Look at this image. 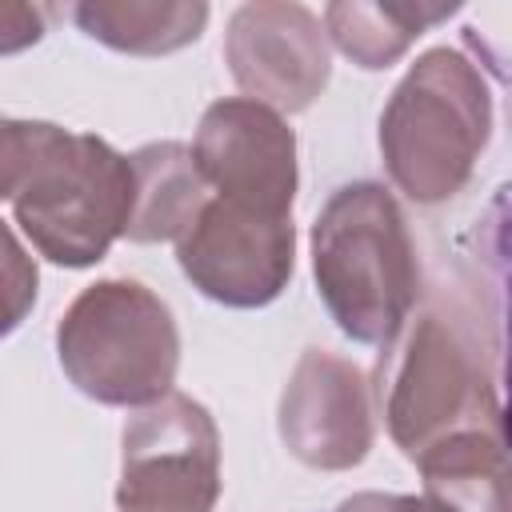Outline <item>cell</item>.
Returning a JSON list of instances; mask_svg holds the SVG:
<instances>
[{
    "label": "cell",
    "instance_id": "obj_7",
    "mask_svg": "<svg viewBox=\"0 0 512 512\" xmlns=\"http://www.w3.org/2000/svg\"><path fill=\"white\" fill-rule=\"evenodd\" d=\"M176 264L200 296L224 308H264L296 272V224L208 196L176 240Z\"/></svg>",
    "mask_w": 512,
    "mask_h": 512
},
{
    "label": "cell",
    "instance_id": "obj_8",
    "mask_svg": "<svg viewBox=\"0 0 512 512\" xmlns=\"http://www.w3.org/2000/svg\"><path fill=\"white\" fill-rule=\"evenodd\" d=\"M192 160L216 200L264 216H292L300 188L296 132L268 104L248 96L212 100L196 124Z\"/></svg>",
    "mask_w": 512,
    "mask_h": 512
},
{
    "label": "cell",
    "instance_id": "obj_6",
    "mask_svg": "<svg viewBox=\"0 0 512 512\" xmlns=\"http://www.w3.org/2000/svg\"><path fill=\"white\" fill-rule=\"evenodd\" d=\"M220 500V432L212 412L168 392L128 416L120 436V512H212Z\"/></svg>",
    "mask_w": 512,
    "mask_h": 512
},
{
    "label": "cell",
    "instance_id": "obj_1",
    "mask_svg": "<svg viewBox=\"0 0 512 512\" xmlns=\"http://www.w3.org/2000/svg\"><path fill=\"white\" fill-rule=\"evenodd\" d=\"M0 200L44 260L92 268L124 236L132 164L104 136L0 116Z\"/></svg>",
    "mask_w": 512,
    "mask_h": 512
},
{
    "label": "cell",
    "instance_id": "obj_11",
    "mask_svg": "<svg viewBox=\"0 0 512 512\" xmlns=\"http://www.w3.org/2000/svg\"><path fill=\"white\" fill-rule=\"evenodd\" d=\"M132 164V208L124 236L132 244L180 240L196 212L208 204V184L180 140H152L128 156Z\"/></svg>",
    "mask_w": 512,
    "mask_h": 512
},
{
    "label": "cell",
    "instance_id": "obj_17",
    "mask_svg": "<svg viewBox=\"0 0 512 512\" xmlns=\"http://www.w3.org/2000/svg\"><path fill=\"white\" fill-rule=\"evenodd\" d=\"M332 512H400V496H392V492H356V496L340 500Z\"/></svg>",
    "mask_w": 512,
    "mask_h": 512
},
{
    "label": "cell",
    "instance_id": "obj_4",
    "mask_svg": "<svg viewBox=\"0 0 512 512\" xmlns=\"http://www.w3.org/2000/svg\"><path fill=\"white\" fill-rule=\"evenodd\" d=\"M492 140V88L460 48H428L408 64L380 112V160L412 204H444L476 172Z\"/></svg>",
    "mask_w": 512,
    "mask_h": 512
},
{
    "label": "cell",
    "instance_id": "obj_12",
    "mask_svg": "<svg viewBox=\"0 0 512 512\" xmlns=\"http://www.w3.org/2000/svg\"><path fill=\"white\" fill-rule=\"evenodd\" d=\"M456 12L460 4L444 0H332L320 12V24L344 60L380 72L400 64L428 28Z\"/></svg>",
    "mask_w": 512,
    "mask_h": 512
},
{
    "label": "cell",
    "instance_id": "obj_3",
    "mask_svg": "<svg viewBox=\"0 0 512 512\" xmlns=\"http://www.w3.org/2000/svg\"><path fill=\"white\" fill-rule=\"evenodd\" d=\"M312 276L336 328L384 348L420 304V264L404 208L380 180L340 184L312 220Z\"/></svg>",
    "mask_w": 512,
    "mask_h": 512
},
{
    "label": "cell",
    "instance_id": "obj_13",
    "mask_svg": "<svg viewBox=\"0 0 512 512\" xmlns=\"http://www.w3.org/2000/svg\"><path fill=\"white\" fill-rule=\"evenodd\" d=\"M424 496L452 512H508L504 428H460L416 456Z\"/></svg>",
    "mask_w": 512,
    "mask_h": 512
},
{
    "label": "cell",
    "instance_id": "obj_16",
    "mask_svg": "<svg viewBox=\"0 0 512 512\" xmlns=\"http://www.w3.org/2000/svg\"><path fill=\"white\" fill-rule=\"evenodd\" d=\"M52 20V8L44 4H16V0H0V56H16L32 44L44 40Z\"/></svg>",
    "mask_w": 512,
    "mask_h": 512
},
{
    "label": "cell",
    "instance_id": "obj_18",
    "mask_svg": "<svg viewBox=\"0 0 512 512\" xmlns=\"http://www.w3.org/2000/svg\"><path fill=\"white\" fill-rule=\"evenodd\" d=\"M400 512H452V508L432 496H400Z\"/></svg>",
    "mask_w": 512,
    "mask_h": 512
},
{
    "label": "cell",
    "instance_id": "obj_2",
    "mask_svg": "<svg viewBox=\"0 0 512 512\" xmlns=\"http://www.w3.org/2000/svg\"><path fill=\"white\" fill-rule=\"evenodd\" d=\"M376 404L392 444L416 460L460 428H504L496 336L472 308L436 296L408 312L376 360Z\"/></svg>",
    "mask_w": 512,
    "mask_h": 512
},
{
    "label": "cell",
    "instance_id": "obj_9",
    "mask_svg": "<svg viewBox=\"0 0 512 512\" xmlns=\"http://www.w3.org/2000/svg\"><path fill=\"white\" fill-rule=\"evenodd\" d=\"M224 64L236 88L272 112H304L332 80V48L312 8L252 0L228 16Z\"/></svg>",
    "mask_w": 512,
    "mask_h": 512
},
{
    "label": "cell",
    "instance_id": "obj_15",
    "mask_svg": "<svg viewBox=\"0 0 512 512\" xmlns=\"http://www.w3.org/2000/svg\"><path fill=\"white\" fill-rule=\"evenodd\" d=\"M40 296V268L28 256V248L16 240V232L0 220V340L12 336Z\"/></svg>",
    "mask_w": 512,
    "mask_h": 512
},
{
    "label": "cell",
    "instance_id": "obj_5",
    "mask_svg": "<svg viewBox=\"0 0 512 512\" xmlns=\"http://www.w3.org/2000/svg\"><path fill=\"white\" fill-rule=\"evenodd\" d=\"M64 376L96 404L144 408L172 392L180 372V328L172 308L140 280L108 276L64 308L56 324Z\"/></svg>",
    "mask_w": 512,
    "mask_h": 512
},
{
    "label": "cell",
    "instance_id": "obj_10",
    "mask_svg": "<svg viewBox=\"0 0 512 512\" xmlns=\"http://www.w3.org/2000/svg\"><path fill=\"white\" fill-rule=\"evenodd\" d=\"M284 448L316 472H348L376 444L368 376L332 348H304L276 404Z\"/></svg>",
    "mask_w": 512,
    "mask_h": 512
},
{
    "label": "cell",
    "instance_id": "obj_14",
    "mask_svg": "<svg viewBox=\"0 0 512 512\" xmlns=\"http://www.w3.org/2000/svg\"><path fill=\"white\" fill-rule=\"evenodd\" d=\"M72 24L128 56H168L200 40L212 8L204 0H80L68 8Z\"/></svg>",
    "mask_w": 512,
    "mask_h": 512
}]
</instances>
